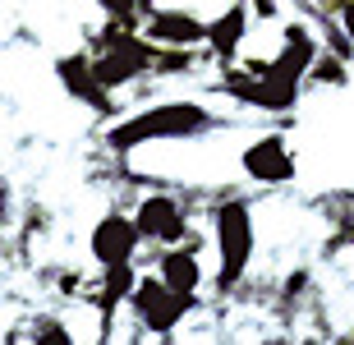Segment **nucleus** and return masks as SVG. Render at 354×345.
Masks as SVG:
<instances>
[{
    "instance_id": "9b49d317",
    "label": "nucleus",
    "mask_w": 354,
    "mask_h": 345,
    "mask_svg": "<svg viewBox=\"0 0 354 345\" xmlns=\"http://www.w3.org/2000/svg\"><path fill=\"white\" fill-rule=\"evenodd\" d=\"M102 19H115V24H143L147 0H92Z\"/></svg>"
},
{
    "instance_id": "39448f33",
    "label": "nucleus",
    "mask_w": 354,
    "mask_h": 345,
    "mask_svg": "<svg viewBox=\"0 0 354 345\" xmlns=\"http://www.w3.org/2000/svg\"><path fill=\"white\" fill-rule=\"evenodd\" d=\"M51 74H55V83H60V93L74 97L79 106H88L102 124H111L115 115H124V111H120L124 102L102 83V74H97V65H92V51L83 46V41L74 46V51H55L51 55Z\"/></svg>"
},
{
    "instance_id": "1a4fd4ad",
    "label": "nucleus",
    "mask_w": 354,
    "mask_h": 345,
    "mask_svg": "<svg viewBox=\"0 0 354 345\" xmlns=\"http://www.w3.org/2000/svg\"><path fill=\"white\" fill-rule=\"evenodd\" d=\"M207 14L189 10V5H152L143 14V32L157 46H184V51H207Z\"/></svg>"
},
{
    "instance_id": "9d476101",
    "label": "nucleus",
    "mask_w": 354,
    "mask_h": 345,
    "mask_svg": "<svg viewBox=\"0 0 354 345\" xmlns=\"http://www.w3.org/2000/svg\"><path fill=\"white\" fill-rule=\"evenodd\" d=\"M345 88H350V60L322 46V55L308 69V93H345Z\"/></svg>"
},
{
    "instance_id": "0eeeda50",
    "label": "nucleus",
    "mask_w": 354,
    "mask_h": 345,
    "mask_svg": "<svg viewBox=\"0 0 354 345\" xmlns=\"http://www.w3.org/2000/svg\"><path fill=\"white\" fill-rule=\"evenodd\" d=\"M143 230L129 207H106L88 230V258L92 267H120V263H143Z\"/></svg>"
},
{
    "instance_id": "f257e3e1",
    "label": "nucleus",
    "mask_w": 354,
    "mask_h": 345,
    "mask_svg": "<svg viewBox=\"0 0 354 345\" xmlns=\"http://www.w3.org/2000/svg\"><path fill=\"white\" fill-rule=\"evenodd\" d=\"M225 115L212 111L198 97H171V102H152V106H133L124 115H115L102 129V147L115 161H129L138 147L152 143H198L212 129H221Z\"/></svg>"
},
{
    "instance_id": "f03ea898",
    "label": "nucleus",
    "mask_w": 354,
    "mask_h": 345,
    "mask_svg": "<svg viewBox=\"0 0 354 345\" xmlns=\"http://www.w3.org/2000/svg\"><path fill=\"white\" fill-rule=\"evenodd\" d=\"M212 235V299H239L258 263V207L239 189H216L207 198Z\"/></svg>"
},
{
    "instance_id": "20e7f679",
    "label": "nucleus",
    "mask_w": 354,
    "mask_h": 345,
    "mask_svg": "<svg viewBox=\"0 0 354 345\" xmlns=\"http://www.w3.org/2000/svg\"><path fill=\"white\" fill-rule=\"evenodd\" d=\"M203 308H207V299H189V295L171 290L152 267H143V277H138L129 304H124V322H129L124 341H171Z\"/></svg>"
},
{
    "instance_id": "ddd939ff",
    "label": "nucleus",
    "mask_w": 354,
    "mask_h": 345,
    "mask_svg": "<svg viewBox=\"0 0 354 345\" xmlns=\"http://www.w3.org/2000/svg\"><path fill=\"white\" fill-rule=\"evenodd\" d=\"M336 24H341L345 32H350V41H354V0H350V5H345L341 14H336Z\"/></svg>"
},
{
    "instance_id": "6e6552de",
    "label": "nucleus",
    "mask_w": 354,
    "mask_h": 345,
    "mask_svg": "<svg viewBox=\"0 0 354 345\" xmlns=\"http://www.w3.org/2000/svg\"><path fill=\"white\" fill-rule=\"evenodd\" d=\"M258 32V14H253L249 0H225L221 10L212 14L207 24V60L212 69L221 74V69L239 65L244 51H249V37Z\"/></svg>"
},
{
    "instance_id": "4468645a",
    "label": "nucleus",
    "mask_w": 354,
    "mask_h": 345,
    "mask_svg": "<svg viewBox=\"0 0 354 345\" xmlns=\"http://www.w3.org/2000/svg\"><path fill=\"white\" fill-rule=\"evenodd\" d=\"M295 5H299V14H308V0H295Z\"/></svg>"
},
{
    "instance_id": "f8f14e48",
    "label": "nucleus",
    "mask_w": 354,
    "mask_h": 345,
    "mask_svg": "<svg viewBox=\"0 0 354 345\" xmlns=\"http://www.w3.org/2000/svg\"><path fill=\"white\" fill-rule=\"evenodd\" d=\"M350 0H308V19H336Z\"/></svg>"
},
{
    "instance_id": "7ed1b4c3",
    "label": "nucleus",
    "mask_w": 354,
    "mask_h": 345,
    "mask_svg": "<svg viewBox=\"0 0 354 345\" xmlns=\"http://www.w3.org/2000/svg\"><path fill=\"white\" fill-rule=\"evenodd\" d=\"M138 194L129 198V212L143 230L147 249H171L194 239V230L207 226V207L198 194H184L175 185H161V180H133Z\"/></svg>"
},
{
    "instance_id": "423d86ee",
    "label": "nucleus",
    "mask_w": 354,
    "mask_h": 345,
    "mask_svg": "<svg viewBox=\"0 0 354 345\" xmlns=\"http://www.w3.org/2000/svg\"><path fill=\"white\" fill-rule=\"evenodd\" d=\"M235 161H239V175L253 189H290L299 180V157H295V143H290L286 129L253 133L249 143L239 147Z\"/></svg>"
}]
</instances>
